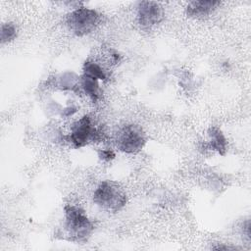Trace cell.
<instances>
[{
	"label": "cell",
	"instance_id": "cell-1",
	"mask_svg": "<svg viewBox=\"0 0 251 251\" xmlns=\"http://www.w3.org/2000/svg\"><path fill=\"white\" fill-rule=\"evenodd\" d=\"M65 214V229L72 241H85L91 235L94 226L88 219L85 212L74 205H66L64 208Z\"/></svg>",
	"mask_w": 251,
	"mask_h": 251
},
{
	"label": "cell",
	"instance_id": "cell-2",
	"mask_svg": "<svg viewBox=\"0 0 251 251\" xmlns=\"http://www.w3.org/2000/svg\"><path fill=\"white\" fill-rule=\"evenodd\" d=\"M126 192L118 184L109 180L102 181L93 194V202L99 207L111 212L122 210L126 204Z\"/></svg>",
	"mask_w": 251,
	"mask_h": 251
},
{
	"label": "cell",
	"instance_id": "cell-3",
	"mask_svg": "<svg viewBox=\"0 0 251 251\" xmlns=\"http://www.w3.org/2000/svg\"><path fill=\"white\" fill-rule=\"evenodd\" d=\"M99 19L100 15L95 10L79 7L68 15L67 25L76 36H83L96 27Z\"/></svg>",
	"mask_w": 251,
	"mask_h": 251
},
{
	"label": "cell",
	"instance_id": "cell-4",
	"mask_svg": "<svg viewBox=\"0 0 251 251\" xmlns=\"http://www.w3.org/2000/svg\"><path fill=\"white\" fill-rule=\"evenodd\" d=\"M118 148L127 154L140 151L146 142V135L142 128L136 125L124 126L117 134Z\"/></svg>",
	"mask_w": 251,
	"mask_h": 251
},
{
	"label": "cell",
	"instance_id": "cell-5",
	"mask_svg": "<svg viewBox=\"0 0 251 251\" xmlns=\"http://www.w3.org/2000/svg\"><path fill=\"white\" fill-rule=\"evenodd\" d=\"M99 136L100 133L92 125L91 119L88 116H83L72 126L70 141L75 148H80L90 141L97 140Z\"/></svg>",
	"mask_w": 251,
	"mask_h": 251
},
{
	"label": "cell",
	"instance_id": "cell-6",
	"mask_svg": "<svg viewBox=\"0 0 251 251\" xmlns=\"http://www.w3.org/2000/svg\"><path fill=\"white\" fill-rule=\"evenodd\" d=\"M164 13L159 3L154 1H142L138 5L137 19L143 27L152 26L163 20Z\"/></svg>",
	"mask_w": 251,
	"mask_h": 251
},
{
	"label": "cell",
	"instance_id": "cell-7",
	"mask_svg": "<svg viewBox=\"0 0 251 251\" xmlns=\"http://www.w3.org/2000/svg\"><path fill=\"white\" fill-rule=\"evenodd\" d=\"M219 4V1H191L187 5L186 13L189 17H203L210 14Z\"/></svg>",
	"mask_w": 251,
	"mask_h": 251
},
{
	"label": "cell",
	"instance_id": "cell-8",
	"mask_svg": "<svg viewBox=\"0 0 251 251\" xmlns=\"http://www.w3.org/2000/svg\"><path fill=\"white\" fill-rule=\"evenodd\" d=\"M208 135L210 137V147L219 154L225 155L227 142L222 130L216 126H212L208 129Z\"/></svg>",
	"mask_w": 251,
	"mask_h": 251
},
{
	"label": "cell",
	"instance_id": "cell-9",
	"mask_svg": "<svg viewBox=\"0 0 251 251\" xmlns=\"http://www.w3.org/2000/svg\"><path fill=\"white\" fill-rule=\"evenodd\" d=\"M79 83L84 93L95 102L99 98V83L98 79L87 75H83L79 78Z\"/></svg>",
	"mask_w": 251,
	"mask_h": 251
},
{
	"label": "cell",
	"instance_id": "cell-10",
	"mask_svg": "<svg viewBox=\"0 0 251 251\" xmlns=\"http://www.w3.org/2000/svg\"><path fill=\"white\" fill-rule=\"evenodd\" d=\"M83 75H90L92 77H95L97 79L105 80L106 79V74L102 70V68L97 65L94 62L86 61L83 65Z\"/></svg>",
	"mask_w": 251,
	"mask_h": 251
},
{
	"label": "cell",
	"instance_id": "cell-11",
	"mask_svg": "<svg viewBox=\"0 0 251 251\" xmlns=\"http://www.w3.org/2000/svg\"><path fill=\"white\" fill-rule=\"evenodd\" d=\"M17 36V29L15 25L11 23H6L1 25L0 31V39L2 43H6L12 41Z\"/></svg>",
	"mask_w": 251,
	"mask_h": 251
},
{
	"label": "cell",
	"instance_id": "cell-12",
	"mask_svg": "<svg viewBox=\"0 0 251 251\" xmlns=\"http://www.w3.org/2000/svg\"><path fill=\"white\" fill-rule=\"evenodd\" d=\"M98 156L103 161H111L115 158V153L110 149H103L98 152Z\"/></svg>",
	"mask_w": 251,
	"mask_h": 251
}]
</instances>
